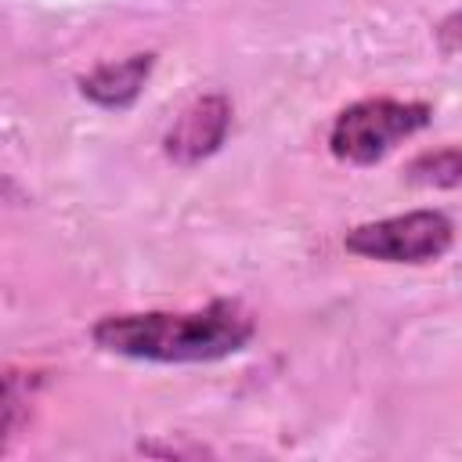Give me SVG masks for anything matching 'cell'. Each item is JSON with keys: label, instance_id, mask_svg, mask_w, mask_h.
<instances>
[{"label": "cell", "instance_id": "obj_1", "mask_svg": "<svg viewBox=\"0 0 462 462\" xmlns=\"http://www.w3.org/2000/svg\"><path fill=\"white\" fill-rule=\"evenodd\" d=\"M256 332L253 314L235 300H213L202 310L108 314L94 325V343L134 361H220L238 354Z\"/></svg>", "mask_w": 462, "mask_h": 462}, {"label": "cell", "instance_id": "obj_2", "mask_svg": "<svg viewBox=\"0 0 462 462\" xmlns=\"http://www.w3.org/2000/svg\"><path fill=\"white\" fill-rule=\"evenodd\" d=\"M430 105L426 101H397V97H365L346 105L332 130H328V148L339 162L350 166H372L383 155H390L401 141L419 134L430 123Z\"/></svg>", "mask_w": 462, "mask_h": 462}, {"label": "cell", "instance_id": "obj_3", "mask_svg": "<svg viewBox=\"0 0 462 462\" xmlns=\"http://www.w3.org/2000/svg\"><path fill=\"white\" fill-rule=\"evenodd\" d=\"M455 242V224L440 209H411L386 220L354 227L343 245L368 260L386 263H430L440 260Z\"/></svg>", "mask_w": 462, "mask_h": 462}, {"label": "cell", "instance_id": "obj_4", "mask_svg": "<svg viewBox=\"0 0 462 462\" xmlns=\"http://www.w3.org/2000/svg\"><path fill=\"white\" fill-rule=\"evenodd\" d=\"M231 126V108L220 94L199 97L195 105H188L180 112V119L173 123V130L166 134V155L177 162H199L206 155H213Z\"/></svg>", "mask_w": 462, "mask_h": 462}, {"label": "cell", "instance_id": "obj_5", "mask_svg": "<svg viewBox=\"0 0 462 462\" xmlns=\"http://www.w3.org/2000/svg\"><path fill=\"white\" fill-rule=\"evenodd\" d=\"M152 65H155V54H130L123 61H105L90 76H83L79 87L90 101H97L105 108H126L141 94Z\"/></svg>", "mask_w": 462, "mask_h": 462}, {"label": "cell", "instance_id": "obj_6", "mask_svg": "<svg viewBox=\"0 0 462 462\" xmlns=\"http://www.w3.org/2000/svg\"><path fill=\"white\" fill-rule=\"evenodd\" d=\"M404 180L419 184V188H458L462 184V148H440V152H426V155L411 159L404 170Z\"/></svg>", "mask_w": 462, "mask_h": 462}, {"label": "cell", "instance_id": "obj_7", "mask_svg": "<svg viewBox=\"0 0 462 462\" xmlns=\"http://www.w3.org/2000/svg\"><path fill=\"white\" fill-rule=\"evenodd\" d=\"M437 43L444 51H462V11L448 14L440 25H437Z\"/></svg>", "mask_w": 462, "mask_h": 462}]
</instances>
